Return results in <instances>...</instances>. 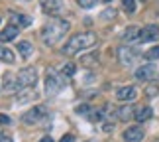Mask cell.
Returning a JSON list of instances; mask_svg holds the SVG:
<instances>
[{
  "instance_id": "ac0fdd59",
  "label": "cell",
  "mask_w": 159,
  "mask_h": 142,
  "mask_svg": "<svg viewBox=\"0 0 159 142\" xmlns=\"http://www.w3.org/2000/svg\"><path fill=\"white\" fill-rule=\"evenodd\" d=\"M0 59L6 61V63H14L16 57H14V51L8 47H4V46H0Z\"/></svg>"
},
{
  "instance_id": "277c9868",
  "label": "cell",
  "mask_w": 159,
  "mask_h": 142,
  "mask_svg": "<svg viewBox=\"0 0 159 142\" xmlns=\"http://www.w3.org/2000/svg\"><path fill=\"white\" fill-rule=\"evenodd\" d=\"M63 87H65V81L59 77V73L51 71L49 75H47V79H45V93L47 95H55V93H59Z\"/></svg>"
},
{
  "instance_id": "d4e9b609",
  "label": "cell",
  "mask_w": 159,
  "mask_h": 142,
  "mask_svg": "<svg viewBox=\"0 0 159 142\" xmlns=\"http://www.w3.org/2000/svg\"><path fill=\"white\" fill-rule=\"evenodd\" d=\"M96 57H98V55H87V57H83V63L84 65H90V63H94V61H96Z\"/></svg>"
},
{
  "instance_id": "7c38bea8",
  "label": "cell",
  "mask_w": 159,
  "mask_h": 142,
  "mask_svg": "<svg viewBox=\"0 0 159 142\" xmlns=\"http://www.w3.org/2000/svg\"><path fill=\"white\" fill-rule=\"evenodd\" d=\"M118 57H120V61L124 65H132L134 59H136V51L130 49V47H120L118 49Z\"/></svg>"
},
{
  "instance_id": "d6a6232c",
  "label": "cell",
  "mask_w": 159,
  "mask_h": 142,
  "mask_svg": "<svg viewBox=\"0 0 159 142\" xmlns=\"http://www.w3.org/2000/svg\"><path fill=\"white\" fill-rule=\"evenodd\" d=\"M104 2H110V0H104Z\"/></svg>"
},
{
  "instance_id": "f1b7e54d",
  "label": "cell",
  "mask_w": 159,
  "mask_h": 142,
  "mask_svg": "<svg viewBox=\"0 0 159 142\" xmlns=\"http://www.w3.org/2000/svg\"><path fill=\"white\" fill-rule=\"evenodd\" d=\"M145 93H148V95H157V87H149Z\"/></svg>"
},
{
  "instance_id": "7402d4cb",
  "label": "cell",
  "mask_w": 159,
  "mask_h": 142,
  "mask_svg": "<svg viewBox=\"0 0 159 142\" xmlns=\"http://www.w3.org/2000/svg\"><path fill=\"white\" fill-rule=\"evenodd\" d=\"M122 6L128 14H134L136 12V0H122Z\"/></svg>"
},
{
  "instance_id": "484cf974",
  "label": "cell",
  "mask_w": 159,
  "mask_h": 142,
  "mask_svg": "<svg viewBox=\"0 0 159 142\" xmlns=\"http://www.w3.org/2000/svg\"><path fill=\"white\" fill-rule=\"evenodd\" d=\"M114 16H116V12L112 8H108L106 12H102V18H104V20H106V18H114Z\"/></svg>"
},
{
  "instance_id": "ffe728a7",
  "label": "cell",
  "mask_w": 159,
  "mask_h": 142,
  "mask_svg": "<svg viewBox=\"0 0 159 142\" xmlns=\"http://www.w3.org/2000/svg\"><path fill=\"white\" fill-rule=\"evenodd\" d=\"M32 51H34V47H32L30 42H18V53H20L22 57H28Z\"/></svg>"
},
{
  "instance_id": "44dd1931",
  "label": "cell",
  "mask_w": 159,
  "mask_h": 142,
  "mask_svg": "<svg viewBox=\"0 0 159 142\" xmlns=\"http://www.w3.org/2000/svg\"><path fill=\"white\" fill-rule=\"evenodd\" d=\"M145 59H149V61L159 59V46H155V47L148 49V51H145Z\"/></svg>"
},
{
  "instance_id": "603a6c76",
  "label": "cell",
  "mask_w": 159,
  "mask_h": 142,
  "mask_svg": "<svg viewBox=\"0 0 159 142\" xmlns=\"http://www.w3.org/2000/svg\"><path fill=\"white\" fill-rule=\"evenodd\" d=\"M75 69H77L75 63H71V61H69V63H65V67H63V75L65 77H73V75H75Z\"/></svg>"
},
{
  "instance_id": "4dcf8cb0",
  "label": "cell",
  "mask_w": 159,
  "mask_h": 142,
  "mask_svg": "<svg viewBox=\"0 0 159 142\" xmlns=\"http://www.w3.org/2000/svg\"><path fill=\"white\" fill-rule=\"evenodd\" d=\"M38 142H53V138H49V136H43L41 140H38Z\"/></svg>"
},
{
  "instance_id": "5bb4252c",
  "label": "cell",
  "mask_w": 159,
  "mask_h": 142,
  "mask_svg": "<svg viewBox=\"0 0 159 142\" xmlns=\"http://www.w3.org/2000/svg\"><path fill=\"white\" fill-rule=\"evenodd\" d=\"M16 36H18V26H8L6 30H2V32H0V44L14 40Z\"/></svg>"
},
{
  "instance_id": "f546056e",
  "label": "cell",
  "mask_w": 159,
  "mask_h": 142,
  "mask_svg": "<svg viewBox=\"0 0 159 142\" xmlns=\"http://www.w3.org/2000/svg\"><path fill=\"white\" fill-rule=\"evenodd\" d=\"M0 142H12V138L6 136V134H0Z\"/></svg>"
},
{
  "instance_id": "ba28073f",
  "label": "cell",
  "mask_w": 159,
  "mask_h": 142,
  "mask_svg": "<svg viewBox=\"0 0 159 142\" xmlns=\"http://www.w3.org/2000/svg\"><path fill=\"white\" fill-rule=\"evenodd\" d=\"M159 38V26H145V28H142L139 30V38H138V42L139 44H143V42H155Z\"/></svg>"
},
{
  "instance_id": "83f0119b",
  "label": "cell",
  "mask_w": 159,
  "mask_h": 142,
  "mask_svg": "<svg viewBox=\"0 0 159 142\" xmlns=\"http://www.w3.org/2000/svg\"><path fill=\"white\" fill-rule=\"evenodd\" d=\"M61 142H75V136H73V134H65V136L61 138Z\"/></svg>"
},
{
  "instance_id": "8992f818",
  "label": "cell",
  "mask_w": 159,
  "mask_h": 142,
  "mask_svg": "<svg viewBox=\"0 0 159 142\" xmlns=\"http://www.w3.org/2000/svg\"><path fill=\"white\" fill-rule=\"evenodd\" d=\"M45 115H47L45 107H41V105H39V107H34L32 110H28V113L22 116V120L26 122V125H35V122H38V120H41Z\"/></svg>"
},
{
  "instance_id": "1f68e13d",
  "label": "cell",
  "mask_w": 159,
  "mask_h": 142,
  "mask_svg": "<svg viewBox=\"0 0 159 142\" xmlns=\"http://www.w3.org/2000/svg\"><path fill=\"white\" fill-rule=\"evenodd\" d=\"M87 142H96V140H87Z\"/></svg>"
},
{
  "instance_id": "5b68a950",
  "label": "cell",
  "mask_w": 159,
  "mask_h": 142,
  "mask_svg": "<svg viewBox=\"0 0 159 142\" xmlns=\"http://www.w3.org/2000/svg\"><path fill=\"white\" fill-rule=\"evenodd\" d=\"M39 6L45 14H63L65 12L63 0H39Z\"/></svg>"
},
{
  "instance_id": "d6986e66",
  "label": "cell",
  "mask_w": 159,
  "mask_h": 142,
  "mask_svg": "<svg viewBox=\"0 0 159 142\" xmlns=\"http://www.w3.org/2000/svg\"><path fill=\"white\" fill-rule=\"evenodd\" d=\"M116 115H118L122 120H130L132 116L136 115V110L132 109V105H126V107H122V109H120V110H118V113H116Z\"/></svg>"
},
{
  "instance_id": "8fae6325",
  "label": "cell",
  "mask_w": 159,
  "mask_h": 142,
  "mask_svg": "<svg viewBox=\"0 0 159 142\" xmlns=\"http://www.w3.org/2000/svg\"><path fill=\"white\" fill-rule=\"evenodd\" d=\"M116 97H118L120 101H132V99L138 97V91H136V87H132V85H126V87H120L116 91Z\"/></svg>"
},
{
  "instance_id": "cb8c5ba5",
  "label": "cell",
  "mask_w": 159,
  "mask_h": 142,
  "mask_svg": "<svg viewBox=\"0 0 159 142\" xmlns=\"http://www.w3.org/2000/svg\"><path fill=\"white\" fill-rule=\"evenodd\" d=\"M79 6H83V8H90V6L96 4V0H77Z\"/></svg>"
},
{
  "instance_id": "6da1fadb",
  "label": "cell",
  "mask_w": 159,
  "mask_h": 142,
  "mask_svg": "<svg viewBox=\"0 0 159 142\" xmlns=\"http://www.w3.org/2000/svg\"><path fill=\"white\" fill-rule=\"evenodd\" d=\"M67 32H69V22L57 18V20H53V22L43 26V30H41V40H43L47 46H55L57 42H61L65 38Z\"/></svg>"
},
{
  "instance_id": "e0dca14e",
  "label": "cell",
  "mask_w": 159,
  "mask_h": 142,
  "mask_svg": "<svg viewBox=\"0 0 159 142\" xmlns=\"http://www.w3.org/2000/svg\"><path fill=\"white\" fill-rule=\"evenodd\" d=\"M138 38H139V30L136 26H130L124 32V36H122V40H124V42H134V40L138 42Z\"/></svg>"
},
{
  "instance_id": "7a4b0ae2",
  "label": "cell",
  "mask_w": 159,
  "mask_h": 142,
  "mask_svg": "<svg viewBox=\"0 0 159 142\" xmlns=\"http://www.w3.org/2000/svg\"><path fill=\"white\" fill-rule=\"evenodd\" d=\"M96 44V34L94 32H81V34H75L73 38L63 46V53L65 55H75L83 49H89Z\"/></svg>"
},
{
  "instance_id": "3957f363",
  "label": "cell",
  "mask_w": 159,
  "mask_h": 142,
  "mask_svg": "<svg viewBox=\"0 0 159 142\" xmlns=\"http://www.w3.org/2000/svg\"><path fill=\"white\" fill-rule=\"evenodd\" d=\"M16 79H18V85H20L22 89L26 87H34L35 83H38V69L32 65L24 67V69H20L16 73Z\"/></svg>"
},
{
  "instance_id": "4316f807",
  "label": "cell",
  "mask_w": 159,
  "mask_h": 142,
  "mask_svg": "<svg viewBox=\"0 0 159 142\" xmlns=\"http://www.w3.org/2000/svg\"><path fill=\"white\" fill-rule=\"evenodd\" d=\"M10 116L8 115H0V125H10Z\"/></svg>"
},
{
  "instance_id": "9a60e30c",
  "label": "cell",
  "mask_w": 159,
  "mask_h": 142,
  "mask_svg": "<svg viewBox=\"0 0 159 142\" xmlns=\"http://www.w3.org/2000/svg\"><path fill=\"white\" fill-rule=\"evenodd\" d=\"M4 89L6 91H18V89H20L18 79L12 75V73H6V75H4Z\"/></svg>"
},
{
  "instance_id": "30bf717a",
  "label": "cell",
  "mask_w": 159,
  "mask_h": 142,
  "mask_svg": "<svg viewBox=\"0 0 159 142\" xmlns=\"http://www.w3.org/2000/svg\"><path fill=\"white\" fill-rule=\"evenodd\" d=\"M35 99H38V93H35L34 89L26 87V89H22L20 93L16 95V105H26V103H32V101H35Z\"/></svg>"
},
{
  "instance_id": "9c48e42d",
  "label": "cell",
  "mask_w": 159,
  "mask_h": 142,
  "mask_svg": "<svg viewBox=\"0 0 159 142\" xmlns=\"http://www.w3.org/2000/svg\"><path fill=\"white\" fill-rule=\"evenodd\" d=\"M122 138H124L126 142H139V140L143 138V128L142 126H130V128H126V130H124Z\"/></svg>"
},
{
  "instance_id": "4fadbf2b",
  "label": "cell",
  "mask_w": 159,
  "mask_h": 142,
  "mask_svg": "<svg viewBox=\"0 0 159 142\" xmlns=\"http://www.w3.org/2000/svg\"><path fill=\"white\" fill-rule=\"evenodd\" d=\"M151 116H153V109H151V107H139V109H136L134 119L139 120V122H145V120H149Z\"/></svg>"
},
{
  "instance_id": "2e32d148",
  "label": "cell",
  "mask_w": 159,
  "mask_h": 142,
  "mask_svg": "<svg viewBox=\"0 0 159 142\" xmlns=\"http://www.w3.org/2000/svg\"><path fill=\"white\" fill-rule=\"evenodd\" d=\"M10 20L14 22V24H18V26H22V28H26V26L32 24V18H30V16H24V14H12Z\"/></svg>"
},
{
  "instance_id": "52a82bcc",
  "label": "cell",
  "mask_w": 159,
  "mask_h": 142,
  "mask_svg": "<svg viewBox=\"0 0 159 142\" xmlns=\"http://www.w3.org/2000/svg\"><path fill=\"white\" fill-rule=\"evenodd\" d=\"M136 79L138 81H149V79H153V77H157V67L155 65H142V67H138L136 69Z\"/></svg>"
}]
</instances>
